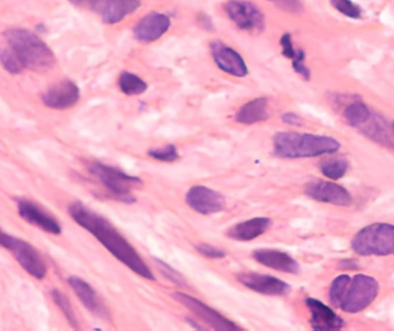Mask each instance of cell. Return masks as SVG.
Returning a JSON list of instances; mask_svg holds the SVG:
<instances>
[{"label":"cell","mask_w":394,"mask_h":331,"mask_svg":"<svg viewBox=\"0 0 394 331\" xmlns=\"http://www.w3.org/2000/svg\"><path fill=\"white\" fill-rule=\"evenodd\" d=\"M155 263L158 266L160 273L163 274L164 277L169 279V282L174 283L176 286H186V281L174 268H172V267L167 265V263H164L162 260L155 259Z\"/></svg>","instance_id":"obj_31"},{"label":"cell","mask_w":394,"mask_h":331,"mask_svg":"<svg viewBox=\"0 0 394 331\" xmlns=\"http://www.w3.org/2000/svg\"><path fill=\"white\" fill-rule=\"evenodd\" d=\"M71 289L74 291L78 300L82 302V305L88 309L97 318H104V320H110L111 315L106 309V306L103 304L101 298L98 297L97 293L94 291L88 282H85V279H80L78 276H71L67 279Z\"/></svg>","instance_id":"obj_17"},{"label":"cell","mask_w":394,"mask_h":331,"mask_svg":"<svg viewBox=\"0 0 394 331\" xmlns=\"http://www.w3.org/2000/svg\"><path fill=\"white\" fill-rule=\"evenodd\" d=\"M172 28V19L169 14L153 10L141 17L134 24L132 34L141 44H153L163 38Z\"/></svg>","instance_id":"obj_10"},{"label":"cell","mask_w":394,"mask_h":331,"mask_svg":"<svg viewBox=\"0 0 394 331\" xmlns=\"http://www.w3.org/2000/svg\"><path fill=\"white\" fill-rule=\"evenodd\" d=\"M7 251H10L14 259L17 260L23 270L34 279H44L48 274V267L42 256L36 247L28 243L22 238L10 237L7 245Z\"/></svg>","instance_id":"obj_11"},{"label":"cell","mask_w":394,"mask_h":331,"mask_svg":"<svg viewBox=\"0 0 394 331\" xmlns=\"http://www.w3.org/2000/svg\"><path fill=\"white\" fill-rule=\"evenodd\" d=\"M173 298L176 302H180L183 307H186L188 311L202 320L204 323L211 327L212 329L219 331H239L242 330L241 327H239L237 323L228 320L224 315L217 312L216 309H211L206 305V302H201L199 299L194 298L192 295L183 293H173Z\"/></svg>","instance_id":"obj_8"},{"label":"cell","mask_w":394,"mask_h":331,"mask_svg":"<svg viewBox=\"0 0 394 331\" xmlns=\"http://www.w3.org/2000/svg\"><path fill=\"white\" fill-rule=\"evenodd\" d=\"M352 249L360 256L394 254V226L374 223L358 231L352 240Z\"/></svg>","instance_id":"obj_4"},{"label":"cell","mask_w":394,"mask_h":331,"mask_svg":"<svg viewBox=\"0 0 394 331\" xmlns=\"http://www.w3.org/2000/svg\"><path fill=\"white\" fill-rule=\"evenodd\" d=\"M372 110L362 101H354L346 106L344 110V117L352 127H361L369 117H372Z\"/></svg>","instance_id":"obj_24"},{"label":"cell","mask_w":394,"mask_h":331,"mask_svg":"<svg viewBox=\"0 0 394 331\" xmlns=\"http://www.w3.org/2000/svg\"><path fill=\"white\" fill-rule=\"evenodd\" d=\"M239 282L248 289L264 295H283L290 291V286L283 279L258 273H244L237 276Z\"/></svg>","instance_id":"obj_18"},{"label":"cell","mask_w":394,"mask_h":331,"mask_svg":"<svg viewBox=\"0 0 394 331\" xmlns=\"http://www.w3.org/2000/svg\"><path fill=\"white\" fill-rule=\"evenodd\" d=\"M50 295H51V298H52L55 304L58 306V309L62 311V314L65 315L66 320L69 321L71 327L73 329H78V318H76V313H74V309L71 305L69 299L62 291L57 289L52 290Z\"/></svg>","instance_id":"obj_26"},{"label":"cell","mask_w":394,"mask_h":331,"mask_svg":"<svg viewBox=\"0 0 394 331\" xmlns=\"http://www.w3.org/2000/svg\"><path fill=\"white\" fill-rule=\"evenodd\" d=\"M17 213L28 223L39 228L41 230L45 231L48 234H62V226L59 224L58 221L48 214L45 211H43L42 208L35 203L26 199H20L17 202Z\"/></svg>","instance_id":"obj_16"},{"label":"cell","mask_w":394,"mask_h":331,"mask_svg":"<svg viewBox=\"0 0 394 331\" xmlns=\"http://www.w3.org/2000/svg\"><path fill=\"white\" fill-rule=\"evenodd\" d=\"M393 130H394V124H393Z\"/></svg>","instance_id":"obj_38"},{"label":"cell","mask_w":394,"mask_h":331,"mask_svg":"<svg viewBox=\"0 0 394 331\" xmlns=\"http://www.w3.org/2000/svg\"><path fill=\"white\" fill-rule=\"evenodd\" d=\"M186 203L189 207L202 215L216 214L226 206V199L222 193L204 185H195L189 189Z\"/></svg>","instance_id":"obj_14"},{"label":"cell","mask_w":394,"mask_h":331,"mask_svg":"<svg viewBox=\"0 0 394 331\" xmlns=\"http://www.w3.org/2000/svg\"><path fill=\"white\" fill-rule=\"evenodd\" d=\"M306 304L311 314V327L315 330H337L344 327V320L329 306L314 298L307 299Z\"/></svg>","instance_id":"obj_20"},{"label":"cell","mask_w":394,"mask_h":331,"mask_svg":"<svg viewBox=\"0 0 394 331\" xmlns=\"http://www.w3.org/2000/svg\"><path fill=\"white\" fill-rule=\"evenodd\" d=\"M307 196L319 203L336 205V206H349L352 204V196L342 185L336 183L315 179L307 183L304 189Z\"/></svg>","instance_id":"obj_15"},{"label":"cell","mask_w":394,"mask_h":331,"mask_svg":"<svg viewBox=\"0 0 394 331\" xmlns=\"http://www.w3.org/2000/svg\"><path fill=\"white\" fill-rule=\"evenodd\" d=\"M69 214L80 227L90 233L115 259L143 279L155 281V275L135 247L104 216L80 202L69 204Z\"/></svg>","instance_id":"obj_1"},{"label":"cell","mask_w":394,"mask_h":331,"mask_svg":"<svg viewBox=\"0 0 394 331\" xmlns=\"http://www.w3.org/2000/svg\"><path fill=\"white\" fill-rule=\"evenodd\" d=\"M379 286L374 277L365 274H358L351 279L349 290L346 293L340 309L344 312L358 313L372 305L377 298Z\"/></svg>","instance_id":"obj_7"},{"label":"cell","mask_w":394,"mask_h":331,"mask_svg":"<svg viewBox=\"0 0 394 331\" xmlns=\"http://www.w3.org/2000/svg\"><path fill=\"white\" fill-rule=\"evenodd\" d=\"M148 154H149L153 159L158 160V161H164V163H173V161H176V160L180 158L178 149H176L174 145H172V144L165 145V147L149 149Z\"/></svg>","instance_id":"obj_30"},{"label":"cell","mask_w":394,"mask_h":331,"mask_svg":"<svg viewBox=\"0 0 394 331\" xmlns=\"http://www.w3.org/2000/svg\"><path fill=\"white\" fill-rule=\"evenodd\" d=\"M69 1L74 6L83 8V7H90L92 0H69Z\"/></svg>","instance_id":"obj_37"},{"label":"cell","mask_w":394,"mask_h":331,"mask_svg":"<svg viewBox=\"0 0 394 331\" xmlns=\"http://www.w3.org/2000/svg\"><path fill=\"white\" fill-rule=\"evenodd\" d=\"M272 221L269 218H254L242 221L230 228L228 237L238 242H251L265 234L271 227Z\"/></svg>","instance_id":"obj_22"},{"label":"cell","mask_w":394,"mask_h":331,"mask_svg":"<svg viewBox=\"0 0 394 331\" xmlns=\"http://www.w3.org/2000/svg\"><path fill=\"white\" fill-rule=\"evenodd\" d=\"M81 98L78 85L72 80H62L45 92H43L42 103L51 110H66L74 108Z\"/></svg>","instance_id":"obj_13"},{"label":"cell","mask_w":394,"mask_h":331,"mask_svg":"<svg viewBox=\"0 0 394 331\" xmlns=\"http://www.w3.org/2000/svg\"><path fill=\"white\" fill-rule=\"evenodd\" d=\"M253 258L263 266L281 273L297 274L300 272V265L297 263V260L283 251L260 249L254 251Z\"/></svg>","instance_id":"obj_19"},{"label":"cell","mask_w":394,"mask_h":331,"mask_svg":"<svg viewBox=\"0 0 394 331\" xmlns=\"http://www.w3.org/2000/svg\"><path fill=\"white\" fill-rule=\"evenodd\" d=\"M118 87L122 94L131 96V97L143 94L149 88L147 82L144 81L143 78L134 73L128 72V71H124L119 75Z\"/></svg>","instance_id":"obj_23"},{"label":"cell","mask_w":394,"mask_h":331,"mask_svg":"<svg viewBox=\"0 0 394 331\" xmlns=\"http://www.w3.org/2000/svg\"><path fill=\"white\" fill-rule=\"evenodd\" d=\"M351 279H352L349 275H340L333 281L332 284L330 286L329 291L330 302L333 306L340 309L346 293H347V290H349Z\"/></svg>","instance_id":"obj_25"},{"label":"cell","mask_w":394,"mask_h":331,"mask_svg":"<svg viewBox=\"0 0 394 331\" xmlns=\"http://www.w3.org/2000/svg\"><path fill=\"white\" fill-rule=\"evenodd\" d=\"M209 50L215 65L222 72L239 78H246L249 74V68L244 55L225 42L220 39H213L209 44Z\"/></svg>","instance_id":"obj_9"},{"label":"cell","mask_w":394,"mask_h":331,"mask_svg":"<svg viewBox=\"0 0 394 331\" xmlns=\"http://www.w3.org/2000/svg\"><path fill=\"white\" fill-rule=\"evenodd\" d=\"M274 149L281 158L302 159L337 152L340 143L333 137L281 131L274 136Z\"/></svg>","instance_id":"obj_3"},{"label":"cell","mask_w":394,"mask_h":331,"mask_svg":"<svg viewBox=\"0 0 394 331\" xmlns=\"http://www.w3.org/2000/svg\"><path fill=\"white\" fill-rule=\"evenodd\" d=\"M142 0H92L90 10L106 26H117L136 13Z\"/></svg>","instance_id":"obj_12"},{"label":"cell","mask_w":394,"mask_h":331,"mask_svg":"<svg viewBox=\"0 0 394 331\" xmlns=\"http://www.w3.org/2000/svg\"><path fill=\"white\" fill-rule=\"evenodd\" d=\"M270 117V101L267 97H258L247 101L235 113L238 124L251 126L264 122Z\"/></svg>","instance_id":"obj_21"},{"label":"cell","mask_w":394,"mask_h":331,"mask_svg":"<svg viewBox=\"0 0 394 331\" xmlns=\"http://www.w3.org/2000/svg\"><path fill=\"white\" fill-rule=\"evenodd\" d=\"M10 237H12L10 235L6 234V233L0 228V247H3V249L6 250L7 245L10 243Z\"/></svg>","instance_id":"obj_36"},{"label":"cell","mask_w":394,"mask_h":331,"mask_svg":"<svg viewBox=\"0 0 394 331\" xmlns=\"http://www.w3.org/2000/svg\"><path fill=\"white\" fill-rule=\"evenodd\" d=\"M223 12L228 21L242 33L258 36L267 28V17L258 5L251 0H227Z\"/></svg>","instance_id":"obj_5"},{"label":"cell","mask_w":394,"mask_h":331,"mask_svg":"<svg viewBox=\"0 0 394 331\" xmlns=\"http://www.w3.org/2000/svg\"><path fill=\"white\" fill-rule=\"evenodd\" d=\"M339 13L349 17V19L358 20L362 17L361 7L353 3L352 0H330Z\"/></svg>","instance_id":"obj_29"},{"label":"cell","mask_w":394,"mask_h":331,"mask_svg":"<svg viewBox=\"0 0 394 331\" xmlns=\"http://www.w3.org/2000/svg\"><path fill=\"white\" fill-rule=\"evenodd\" d=\"M196 251L202 254L203 257L209 258V259H222L226 256L225 251L206 243L199 244L196 247Z\"/></svg>","instance_id":"obj_33"},{"label":"cell","mask_w":394,"mask_h":331,"mask_svg":"<svg viewBox=\"0 0 394 331\" xmlns=\"http://www.w3.org/2000/svg\"><path fill=\"white\" fill-rule=\"evenodd\" d=\"M197 22L199 23V26L202 27L204 30H208V31L215 30L213 21H212L211 17H209L208 14L199 13L197 15Z\"/></svg>","instance_id":"obj_35"},{"label":"cell","mask_w":394,"mask_h":331,"mask_svg":"<svg viewBox=\"0 0 394 331\" xmlns=\"http://www.w3.org/2000/svg\"><path fill=\"white\" fill-rule=\"evenodd\" d=\"M3 42L17 57L24 71L46 73L56 66V54L38 35L26 28H10L3 33Z\"/></svg>","instance_id":"obj_2"},{"label":"cell","mask_w":394,"mask_h":331,"mask_svg":"<svg viewBox=\"0 0 394 331\" xmlns=\"http://www.w3.org/2000/svg\"><path fill=\"white\" fill-rule=\"evenodd\" d=\"M319 169L328 179H339L344 177L349 170V163L344 159L325 160L324 163H321Z\"/></svg>","instance_id":"obj_27"},{"label":"cell","mask_w":394,"mask_h":331,"mask_svg":"<svg viewBox=\"0 0 394 331\" xmlns=\"http://www.w3.org/2000/svg\"><path fill=\"white\" fill-rule=\"evenodd\" d=\"M0 64L3 66V69L10 74L20 75L24 72V69L20 64L17 57L3 42L0 43Z\"/></svg>","instance_id":"obj_28"},{"label":"cell","mask_w":394,"mask_h":331,"mask_svg":"<svg viewBox=\"0 0 394 331\" xmlns=\"http://www.w3.org/2000/svg\"><path fill=\"white\" fill-rule=\"evenodd\" d=\"M89 172L98 179L103 186L108 189L112 195L126 203L135 200L132 197V192L135 189L140 188L142 179L136 176L129 175L113 166L105 165L101 163H94L89 166Z\"/></svg>","instance_id":"obj_6"},{"label":"cell","mask_w":394,"mask_h":331,"mask_svg":"<svg viewBox=\"0 0 394 331\" xmlns=\"http://www.w3.org/2000/svg\"><path fill=\"white\" fill-rule=\"evenodd\" d=\"M269 3H274L279 10L290 14H299L303 10L301 0H267Z\"/></svg>","instance_id":"obj_32"},{"label":"cell","mask_w":394,"mask_h":331,"mask_svg":"<svg viewBox=\"0 0 394 331\" xmlns=\"http://www.w3.org/2000/svg\"><path fill=\"white\" fill-rule=\"evenodd\" d=\"M281 121H283V124L292 126V127H301L303 124L302 119L297 114L292 113V112H287V113L283 114Z\"/></svg>","instance_id":"obj_34"}]
</instances>
